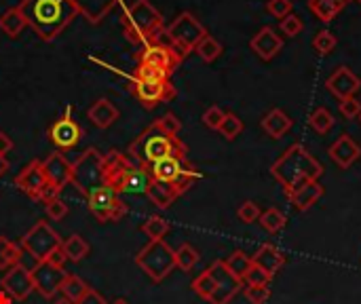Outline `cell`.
<instances>
[{
	"instance_id": "1",
	"label": "cell",
	"mask_w": 361,
	"mask_h": 304,
	"mask_svg": "<svg viewBox=\"0 0 361 304\" xmlns=\"http://www.w3.org/2000/svg\"><path fill=\"white\" fill-rule=\"evenodd\" d=\"M19 11L40 40H53L79 15L72 0H22Z\"/></svg>"
},
{
	"instance_id": "2",
	"label": "cell",
	"mask_w": 361,
	"mask_h": 304,
	"mask_svg": "<svg viewBox=\"0 0 361 304\" xmlns=\"http://www.w3.org/2000/svg\"><path fill=\"white\" fill-rule=\"evenodd\" d=\"M321 173L323 165L303 144H291L271 167V175L283 186L285 195L319 179Z\"/></svg>"
},
{
	"instance_id": "3",
	"label": "cell",
	"mask_w": 361,
	"mask_h": 304,
	"mask_svg": "<svg viewBox=\"0 0 361 304\" xmlns=\"http://www.w3.org/2000/svg\"><path fill=\"white\" fill-rule=\"evenodd\" d=\"M129 157L134 161H138L142 167L150 169L154 163L175 157V159H182L186 161V144L179 140L177 136H167L157 123H152L150 127H146L129 146Z\"/></svg>"
},
{
	"instance_id": "4",
	"label": "cell",
	"mask_w": 361,
	"mask_h": 304,
	"mask_svg": "<svg viewBox=\"0 0 361 304\" xmlns=\"http://www.w3.org/2000/svg\"><path fill=\"white\" fill-rule=\"evenodd\" d=\"M150 171L123 152H108L104 179L116 195H146L150 184Z\"/></svg>"
},
{
	"instance_id": "5",
	"label": "cell",
	"mask_w": 361,
	"mask_h": 304,
	"mask_svg": "<svg viewBox=\"0 0 361 304\" xmlns=\"http://www.w3.org/2000/svg\"><path fill=\"white\" fill-rule=\"evenodd\" d=\"M120 22H123L127 40L136 47L148 45L163 30V17L152 7L150 0H136L134 5L123 11Z\"/></svg>"
},
{
	"instance_id": "6",
	"label": "cell",
	"mask_w": 361,
	"mask_h": 304,
	"mask_svg": "<svg viewBox=\"0 0 361 304\" xmlns=\"http://www.w3.org/2000/svg\"><path fill=\"white\" fill-rule=\"evenodd\" d=\"M165 36L169 40V45L182 55H191L197 45L207 36V30L205 26L193 15V13H179L167 28H165Z\"/></svg>"
},
{
	"instance_id": "7",
	"label": "cell",
	"mask_w": 361,
	"mask_h": 304,
	"mask_svg": "<svg viewBox=\"0 0 361 304\" xmlns=\"http://www.w3.org/2000/svg\"><path fill=\"white\" fill-rule=\"evenodd\" d=\"M104 167H106V157L95 148H87L85 154H81L72 163V184L79 189V193L87 197L91 191L106 184Z\"/></svg>"
},
{
	"instance_id": "8",
	"label": "cell",
	"mask_w": 361,
	"mask_h": 304,
	"mask_svg": "<svg viewBox=\"0 0 361 304\" xmlns=\"http://www.w3.org/2000/svg\"><path fill=\"white\" fill-rule=\"evenodd\" d=\"M136 264L154 283H161L175 269V250H171L165 241H150L136 256Z\"/></svg>"
},
{
	"instance_id": "9",
	"label": "cell",
	"mask_w": 361,
	"mask_h": 304,
	"mask_svg": "<svg viewBox=\"0 0 361 304\" xmlns=\"http://www.w3.org/2000/svg\"><path fill=\"white\" fill-rule=\"evenodd\" d=\"M62 237L51 228L49 222H38L24 234L22 250L28 252L36 262H45L57 248H62Z\"/></svg>"
},
{
	"instance_id": "10",
	"label": "cell",
	"mask_w": 361,
	"mask_h": 304,
	"mask_svg": "<svg viewBox=\"0 0 361 304\" xmlns=\"http://www.w3.org/2000/svg\"><path fill=\"white\" fill-rule=\"evenodd\" d=\"M85 199H87L91 214L97 218V222H118V220H123L129 211L127 203L106 184L91 191Z\"/></svg>"
},
{
	"instance_id": "11",
	"label": "cell",
	"mask_w": 361,
	"mask_h": 304,
	"mask_svg": "<svg viewBox=\"0 0 361 304\" xmlns=\"http://www.w3.org/2000/svg\"><path fill=\"white\" fill-rule=\"evenodd\" d=\"M182 59L184 57L165 40L148 42L144 47H140V53H138V64L154 66V68L163 70L167 77H171L177 70V66L182 64Z\"/></svg>"
},
{
	"instance_id": "12",
	"label": "cell",
	"mask_w": 361,
	"mask_h": 304,
	"mask_svg": "<svg viewBox=\"0 0 361 304\" xmlns=\"http://www.w3.org/2000/svg\"><path fill=\"white\" fill-rule=\"evenodd\" d=\"M131 91L144 108H154L163 102H171L177 95L175 87L171 85L169 79L167 81H142V79L134 77Z\"/></svg>"
},
{
	"instance_id": "13",
	"label": "cell",
	"mask_w": 361,
	"mask_h": 304,
	"mask_svg": "<svg viewBox=\"0 0 361 304\" xmlns=\"http://www.w3.org/2000/svg\"><path fill=\"white\" fill-rule=\"evenodd\" d=\"M42 171L47 177V186L59 195L68 184H72V163L62 152H51L42 161Z\"/></svg>"
},
{
	"instance_id": "14",
	"label": "cell",
	"mask_w": 361,
	"mask_h": 304,
	"mask_svg": "<svg viewBox=\"0 0 361 304\" xmlns=\"http://www.w3.org/2000/svg\"><path fill=\"white\" fill-rule=\"evenodd\" d=\"M216 281V291L214 296L209 298V304H228L236 291L241 289V285H243V281L236 279L224 264V260H216L209 269H207Z\"/></svg>"
},
{
	"instance_id": "15",
	"label": "cell",
	"mask_w": 361,
	"mask_h": 304,
	"mask_svg": "<svg viewBox=\"0 0 361 304\" xmlns=\"http://www.w3.org/2000/svg\"><path fill=\"white\" fill-rule=\"evenodd\" d=\"M66 271L64 266H55L51 262H36L34 271H32V281H34V289L40 291V296L45 298H55L59 294V287H62V281L66 279Z\"/></svg>"
},
{
	"instance_id": "16",
	"label": "cell",
	"mask_w": 361,
	"mask_h": 304,
	"mask_svg": "<svg viewBox=\"0 0 361 304\" xmlns=\"http://www.w3.org/2000/svg\"><path fill=\"white\" fill-rule=\"evenodd\" d=\"M0 289H5L13 300H26L34 291L32 271H28L22 262L7 269L3 281H0Z\"/></svg>"
},
{
	"instance_id": "17",
	"label": "cell",
	"mask_w": 361,
	"mask_h": 304,
	"mask_svg": "<svg viewBox=\"0 0 361 304\" xmlns=\"http://www.w3.org/2000/svg\"><path fill=\"white\" fill-rule=\"evenodd\" d=\"M81 136H83V129H81V125L77 123V120L70 114L57 118L55 123L49 127V140L59 150H70V148H74L81 142Z\"/></svg>"
},
{
	"instance_id": "18",
	"label": "cell",
	"mask_w": 361,
	"mask_h": 304,
	"mask_svg": "<svg viewBox=\"0 0 361 304\" xmlns=\"http://www.w3.org/2000/svg\"><path fill=\"white\" fill-rule=\"evenodd\" d=\"M15 186L26 193L28 197L32 199H40L45 189H47V177H45V171H42V161H32L28 163L22 173L15 177Z\"/></svg>"
},
{
	"instance_id": "19",
	"label": "cell",
	"mask_w": 361,
	"mask_h": 304,
	"mask_svg": "<svg viewBox=\"0 0 361 304\" xmlns=\"http://www.w3.org/2000/svg\"><path fill=\"white\" fill-rule=\"evenodd\" d=\"M326 87L332 95H336L338 99H346V97H355V93L361 89V81L346 68L340 66L328 81Z\"/></svg>"
},
{
	"instance_id": "20",
	"label": "cell",
	"mask_w": 361,
	"mask_h": 304,
	"mask_svg": "<svg viewBox=\"0 0 361 304\" xmlns=\"http://www.w3.org/2000/svg\"><path fill=\"white\" fill-rule=\"evenodd\" d=\"M250 47L262 59V62H271V59L275 55H279V51L283 49V38L273 28L266 26L250 40Z\"/></svg>"
},
{
	"instance_id": "21",
	"label": "cell",
	"mask_w": 361,
	"mask_h": 304,
	"mask_svg": "<svg viewBox=\"0 0 361 304\" xmlns=\"http://www.w3.org/2000/svg\"><path fill=\"white\" fill-rule=\"evenodd\" d=\"M330 157H332V161L338 165V167H342V169H348L359 157H361V148L357 146V142L351 138V136H346V134H342L332 146H330Z\"/></svg>"
},
{
	"instance_id": "22",
	"label": "cell",
	"mask_w": 361,
	"mask_h": 304,
	"mask_svg": "<svg viewBox=\"0 0 361 304\" xmlns=\"http://www.w3.org/2000/svg\"><path fill=\"white\" fill-rule=\"evenodd\" d=\"M321 197H323V186L319 184V179L309 182V184H305L303 189H298V191H294V193L287 195V199H289V203H291V207L296 211H307Z\"/></svg>"
},
{
	"instance_id": "23",
	"label": "cell",
	"mask_w": 361,
	"mask_h": 304,
	"mask_svg": "<svg viewBox=\"0 0 361 304\" xmlns=\"http://www.w3.org/2000/svg\"><path fill=\"white\" fill-rule=\"evenodd\" d=\"M72 3L89 24H99L118 5V0H72Z\"/></svg>"
},
{
	"instance_id": "24",
	"label": "cell",
	"mask_w": 361,
	"mask_h": 304,
	"mask_svg": "<svg viewBox=\"0 0 361 304\" xmlns=\"http://www.w3.org/2000/svg\"><path fill=\"white\" fill-rule=\"evenodd\" d=\"M87 116H89V120H91V123H93L95 127L108 129L110 125H114L116 120H118L120 112H118V108H116L110 99L102 97V99L93 102V106L89 108Z\"/></svg>"
},
{
	"instance_id": "25",
	"label": "cell",
	"mask_w": 361,
	"mask_h": 304,
	"mask_svg": "<svg viewBox=\"0 0 361 304\" xmlns=\"http://www.w3.org/2000/svg\"><path fill=\"white\" fill-rule=\"evenodd\" d=\"M252 262H254L256 266H260L262 271H266L271 277H275V275L281 271V266L285 264V258H283V254L273 246V243H264V246L252 256Z\"/></svg>"
},
{
	"instance_id": "26",
	"label": "cell",
	"mask_w": 361,
	"mask_h": 304,
	"mask_svg": "<svg viewBox=\"0 0 361 304\" xmlns=\"http://www.w3.org/2000/svg\"><path fill=\"white\" fill-rule=\"evenodd\" d=\"M262 129H264L273 140H279V138H283V136L291 129V118H289L281 108H273V110L262 118Z\"/></svg>"
},
{
	"instance_id": "27",
	"label": "cell",
	"mask_w": 361,
	"mask_h": 304,
	"mask_svg": "<svg viewBox=\"0 0 361 304\" xmlns=\"http://www.w3.org/2000/svg\"><path fill=\"white\" fill-rule=\"evenodd\" d=\"M146 195L150 197V201L159 207V209H167L171 207V203L179 197L173 189V184L169 182H159L154 177H150V184H148V191Z\"/></svg>"
},
{
	"instance_id": "28",
	"label": "cell",
	"mask_w": 361,
	"mask_h": 304,
	"mask_svg": "<svg viewBox=\"0 0 361 304\" xmlns=\"http://www.w3.org/2000/svg\"><path fill=\"white\" fill-rule=\"evenodd\" d=\"M186 161L182 159H175V157H169V159H163L159 163H154L148 171L154 179L159 182H169V184H173V179L179 175V171H182Z\"/></svg>"
},
{
	"instance_id": "29",
	"label": "cell",
	"mask_w": 361,
	"mask_h": 304,
	"mask_svg": "<svg viewBox=\"0 0 361 304\" xmlns=\"http://www.w3.org/2000/svg\"><path fill=\"white\" fill-rule=\"evenodd\" d=\"M26 28H28V24H26V17L19 11V7H11L0 15V32L7 34L9 38H17Z\"/></svg>"
},
{
	"instance_id": "30",
	"label": "cell",
	"mask_w": 361,
	"mask_h": 304,
	"mask_svg": "<svg viewBox=\"0 0 361 304\" xmlns=\"http://www.w3.org/2000/svg\"><path fill=\"white\" fill-rule=\"evenodd\" d=\"M346 7V0H309V9L319 22H332L342 9Z\"/></svg>"
},
{
	"instance_id": "31",
	"label": "cell",
	"mask_w": 361,
	"mask_h": 304,
	"mask_svg": "<svg viewBox=\"0 0 361 304\" xmlns=\"http://www.w3.org/2000/svg\"><path fill=\"white\" fill-rule=\"evenodd\" d=\"M62 250H64V254H66V258L70 262H81L83 258L89 256V250L91 248H89V243L81 234H72V237H68L62 243Z\"/></svg>"
},
{
	"instance_id": "32",
	"label": "cell",
	"mask_w": 361,
	"mask_h": 304,
	"mask_svg": "<svg viewBox=\"0 0 361 304\" xmlns=\"http://www.w3.org/2000/svg\"><path fill=\"white\" fill-rule=\"evenodd\" d=\"M22 262V248L7 237H0V271H7Z\"/></svg>"
},
{
	"instance_id": "33",
	"label": "cell",
	"mask_w": 361,
	"mask_h": 304,
	"mask_svg": "<svg viewBox=\"0 0 361 304\" xmlns=\"http://www.w3.org/2000/svg\"><path fill=\"white\" fill-rule=\"evenodd\" d=\"M89 289V285L81 279V277H77V275H66V279L62 281V287H59V294H62L66 300H70V302H79L83 296H85V291Z\"/></svg>"
},
{
	"instance_id": "34",
	"label": "cell",
	"mask_w": 361,
	"mask_h": 304,
	"mask_svg": "<svg viewBox=\"0 0 361 304\" xmlns=\"http://www.w3.org/2000/svg\"><path fill=\"white\" fill-rule=\"evenodd\" d=\"M224 264H226V269H228L236 279L243 281L246 275H248V271L252 269V258H250L246 252L236 250V252H232V254L228 256V260H224Z\"/></svg>"
},
{
	"instance_id": "35",
	"label": "cell",
	"mask_w": 361,
	"mask_h": 304,
	"mask_svg": "<svg viewBox=\"0 0 361 304\" xmlns=\"http://www.w3.org/2000/svg\"><path fill=\"white\" fill-rule=\"evenodd\" d=\"M199 258H201L199 252L191 246V243H182V246L175 250V266L184 273L193 271L195 264L199 262Z\"/></svg>"
},
{
	"instance_id": "36",
	"label": "cell",
	"mask_w": 361,
	"mask_h": 304,
	"mask_svg": "<svg viewBox=\"0 0 361 304\" xmlns=\"http://www.w3.org/2000/svg\"><path fill=\"white\" fill-rule=\"evenodd\" d=\"M309 127H311L315 134H319V136L328 134V131L334 127V114H332L328 108H317V110H313L311 116H309Z\"/></svg>"
},
{
	"instance_id": "37",
	"label": "cell",
	"mask_w": 361,
	"mask_h": 304,
	"mask_svg": "<svg viewBox=\"0 0 361 304\" xmlns=\"http://www.w3.org/2000/svg\"><path fill=\"white\" fill-rule=\"evenodd\" d=\"M197 179H199V171H197V167L191 165V163L186 161L184 167H182V171H179V175L173 179V189H175L177 195H184V193L195 184Z\"/></svg>"
},
{
	"instance_id": "38",
	"label": "cell",
	"mask_w": 361,
	"mask_h": 304,
	"mask_svg": "<svg viewBox=\"0 0 361 304\" xmlns=\"http://www.w3.org/2000/svg\"><path fill=\"white\" fill-rule=\"evenodd\" d=\"M142 232L150 239V241H163V237L169 232V222L161 216H150L144 224H142Z\"/></svg>"
},
{
	"instance_id": "39",
	"label": "cell",
	"mask_w": 361,
	"mask_h": 304,
	"mask_svg": "<svg viewBox=\"0 0 361 304\" xmlns=\"http://www.w3.org/2000/svg\"><path fill=\"white\" fill-rule=\"evenodd\" d=\"M260 224H262V228L264 230H268V232H281L283 228H285V224H287V220H285V216H283V211H279L277 207H268L264 214H260Z\"/></svg>"
},
{
	"instance_id": "40",
	"label": "cell",
	"mask_w": 361,
	"mask_h": 304,
	"mask_svg": "<svg viewBox=\"0 0 361 304\" xmlns=\"http://www.w3.org/2000/svg\"><path fill=\"white\" fill-rule=\"evenodd\" d=\"M197 55L203 59V62H207V64H211V62H216V59L222 55V45L214 38V36H205L199 45H197Z\"/></svg>"
},
{
	"instance_id": "41",
	"label": "cell",
	"mask_w": 361,
	"mask_h": 304,
	"mask_svg": "<svg viewBox=\"0 0 361 304\" xmlns=\"http://www.w3.org/2000/svg\"><path fill=\"white\" fill-rule=\"evenodd\" d=\"M218 131L222 134V138L226 140H234L241 131H243V123H241V118L232 112H226L222 125L218 127Z\"/></svg>"
},
{
	"instance_id": "42",
	"label": "cell",
	"mask_w": 361,
	"mask_h": 304,
	"mask_svg": "<svg viewBox=\"0 0 361 304\" xmlns=\"http://www.w3.org/2000/svg\"><path fill=\"white\" fill-rule=\"evenodd\" d=\"M193 289H195L203 300L209 302V298H211L214 291H216V281H214L211 273H209V271H203V273L193 281Z\"/></svg>"
},
{
	"instance_id": "43",
	"label": "cell",
	"mask_w": 361,
	"mask_h": 304,
	"mask_svg": "<svg viewBox=\"0 0 361 304\" xmlns=\"http://www.w3.org/2000/svg\"><path fill=\"white\" fill-rule=\"evenodd\" d=\"M336 47V36L330 32V30H319L317 36L313 38V49L319 53V55H328L332 53Z\"/></svg>"
},
{
	"instance_id": "44",
	"label": "cell",
	"mask_w": 361,
	"mask_h": 304,
	"mask_svg": "<svg viewBox=\"0 0 361 304\" xmlns=\"http://www.w3.org/2000/svg\"><path fill=\"white\" fill-rule=\"evenodd\" d=\"M45 214H47L49 220L59 222V220H64L68 216V205L62 199H59V197H55V199H51V201L45 203Z\"/></svg>"
},
{
	"instance_id": "45",
	"label": "cell",
	"mask_w": 361,
	"mask_h": 304,
	"mask_svg": "<svg viewBox=\"0 0 361 304\" xmlns=\"http://www.w3.org/2000/svg\"><path fill=\"white\" fill-rule=\"evenodd\" d=\"M303 30H305V24H303V19H300L296 13H289V15H285V17L281 19V32H283L287 38L298 36Z\"/></svg>"
},
{
	"instance_id": "46",
	"label": "cell",
	"mask_w": 361,
	"mask_h": 304,
	"mask_svg": "<svg viewBox=\"0 0 361 304\" xmlns=\"http://www.w3.org/2000/svg\"><path fill=\"white\" fill-rule=\"evenodd\" d=\"M154 123H157L167 136H177L179 131H182V123H179V118H177L175 114H171V112L163 114L159 120H154Z\"/></svg>"
},
{
	"instance_id": "47",
	"label": "cell",
	"mask_w": 361,
	"mask_h": 304,
	"mask_svg": "<svg viewBox=\"0 0 361 304\" xmlns=\"http://www.w3.org/2000/svg\"><path fill=\"white\" fill-rule=\"evenodd\" d=\"M260 207L254 203V201H243L239 205V209H236V216H239V220L241 222H246V224H252V222H256L258 218H260Z\"/></svg>"
},
{
	"instance_id": "48",
	"label": "cell",
	"mask_w": 361,
	"mask_h": 304,
	"mask_svg": "<svg viewBox=\"0 0 361 304\" xmlns=\"http://www.w3.org/2000/svg\"><path fill=\"white\" fill-rule=\"evenodd\" d=\"M134 77L136 79H142V81H167L169 79L163 70H159L154 66H148V64H138Z\"/></svg>"
},
{
	"instance_id": "49",
	"label": "cell",
	"mask_w": 361,
	"mask_h": 304,
	"mask_svg": "<svg viewBox=\"0 0 361 304\" xmlns=\"http://www.w3.org/2000/svg\"><path fill=\"white\" fill-rule=\"evenodd\" d=\"M271 296V287L268 285H248L246 287V298L250 300V304H264Z\"/></svg>"
},
{
	"instance_id": "50",
	"label": "cell",
	"mask_w": 361,
	"mask_h": 304,
	"mask_svg": "<svg viewBox=\"0 0 361 304\" xmlns=\"http://www.w3.org/2000/svg\"><path fill=\"white\" fill-rule=\"evenodd\" d=\"M224 116H226V112H224L220 106H211V108H207V110H205V114H203V123H205V127H209V129H216V131H218V127L222 125Z\"/></svg>"
},
{
	"instance_id": "51",
	"label": "cell",
	"mask_w": 361,
	"mask_h": 304,
	"mask_svg": "<svg viewBox=\"0 0 361 304\" xmlns=\"http://www.w3.org/2000/svg\"><path fill=\"white\" fill-rule=\"evenodd\" d=\"M271 275L266 273V271H262L260 266H256L254 262H252V269L248 271V275H246V283L248 285H271Z\"/></svg>"
},
{
	"instance_id": "52",
	"label": "cell",
	"mask_w": 361,
	"mask_h": 304,
	"mask_svg": "<svg viewBox=\"0 0 361 304\" xmlns=\"http://www.w3.org/2000/svg\"><path fill=\"white\" fill-rule=\"evenodd\" d=\"M266 9H268V13L273 15V17H285V15H289L291 13V0H268V5H266Z\"/></svg>"
},
{
	"instance_id": "53",
	"label": "cell",
	"mask_w": 361,
	"mask_h": 304,
	"mask_svg": "<svg viewBox=\"0 0 361 304\" xmlns=\"http://www.w3.org/2000/svg\"><path fill=\"white\" fill-rule=\"evenodd\" d=\"M338 110H340L342 116H346V118H355V116L361 114V104H359L355 97H346V99H340Z\"/></svg>"
},
{
	"instance_id": "54",
	"label": "cell",
	"mask_w": 361,
	"mask_h": 304,
	"mask_svg": "<svg viewBox=\"0 0 361 304\" xmlns=\"http://www.w3.org/2000/svg\"><path fill=\"white\" fill-rule=\"evenodd\" d=\"M77 304H108V302H106V298H104L99 291H95V289L89 287V289L85 291V296H83Z\"/></svg>"
},
{
	"instance_id": "55",
	"label": "cell",
	"mask_w": 361,
	"mask_h": 304,
	"mask_svg": "<svg viewBox=\"0 0 361 304\" xmlns=\"http://www.w3.org/2000/svg\"><path fill=\"white\" fill-rule=\"evenodd\" d=\"M11 150H13V140L5 131H0V157H7V152Z\"/></svg>"
},
{
	"instance_id": "56",
	"label": "cell",
	"mask_w": 361,
	"mask_h": 304,
	"mask_svg": "<svg viewBox=\"0 0 361 304\" xmlns=\"http://www.w3.org/2000/svg\"><path fill=\"white\" fill-rule=\"evenodd\" d=\"M68 258H66V254H64V250L62 248H57L51 256H49V260L47 262H51V264H55V266H64V262H66Z\"/></svg>"
},
{
	"instance_id": "57",
	"label": "cell",
	"mask_w": 361,
	"mask_h": 304,
	"mask_svg": "<svg viewBox=\"0 0 361 304\" xmlns=\"http://www.w3.org/2000/svg\"><path fill=\"white\" fill-rule=\"evenodd\" d=\"M15 300L5 291V289H0V304H13Z\"/></svg>"
},
{
	"instance_id": "58",
	"label": "cell",
	"mask_w": 361,
	"mask_h": 304,
	"mask_svg": "<svg viewBox=\"0 0 361 304\" xmlns=\"http://www.w3.org/2000/svg\"><path fill=\"white\" fill-rule=\"evenodd\" d=\"M7 171H9V161L5 157H0V177H3Z\"/></svg>"
},
{
	"instance_id": "59",
	"label": "cell",
	"mask_w": 361,
	"mask_h": 304,
	"mask_svg": "<svg viewBox=\"0 0 361 304\" xmlns=\"http://www.w3.org/2000/svg\"><path fill=\"white\" fill-rule=\"evenodd\" d=\"M53 304H74V302H70V300H66V298L62 296V298H57V300H55Z\"/></svg>"
},
{
	"instance_id": "60",
	"label": "cell",
	"mask_w": 361,
	"mask_h": 304,
	"mask_svg": "<svg viewBox=\"0 0 361 304\" xmlns=\"http://www.w3.org/2000/svg\"><path fill=\"white\" fill-rule=\"evenodd\" d=\"M112 304H129V302H127L125 298H118V300H114Z\"/></svg>"
},
{
	"instance_id": "61",
	"label": "cell",
	"mask_w": 361,
	"mask_h": 304,
	"mask_svg": "<svg viewBox=\"0 0 361 304\" xmlns=\"http://www.w3.org/2000/svg\"><path fill=\"white\" fill-rule=\"evenodd\" d=\"M357 3H359V5H361V0H357Z\"/></svg>"
},
{
	"instance_id": "62",
	"label": "cell",
	"mask_w": 361,
	"mask_h": 304,
	"mask_svg": "<svg viewBox=\"0 0 361 304\" xmlns=\"http://www.w3.org/2000/svg\"><path fill=\"white\" fill-rule=\"evenodd\" d=\"M359 116H361V114H359ZM359 120H361V118H359Z\"/></svg>"
},
{
	"instance_id": "63",
	"label": "cell",
	"mask_w": 361,
	"mask_h": 304,
	"mask_svg": "<svg viewBox=\"0 0 361 304\" xmlns=\"http://www.w3.org/2000/svg\"><path fill=\"white\" fill-rule=\"evenodd\" d=\"M346 3H348V0H346Z\"/></svg>"
}]
</instances>
